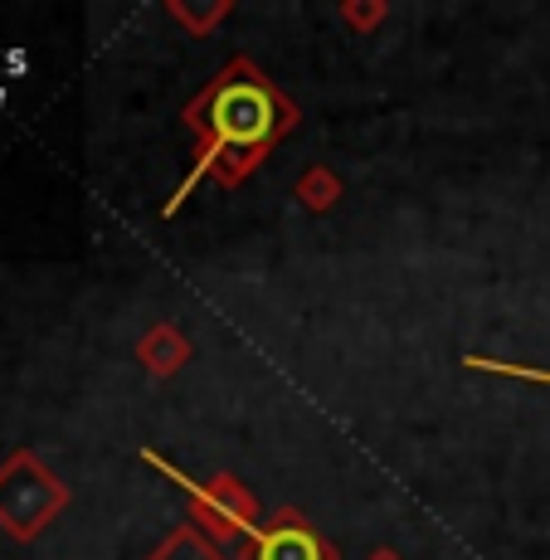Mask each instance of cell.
Wrapping results in <instances>:
<instances>
[{"label":"cell","mask_w":550,"mask_h":560,"mask_svg":"<svg viewBox=\"0 0 550 560\" xmlns=\"http://www.w3.org/2000/svg\"><path fill=\"white\" fill-rule=\"evenodd\" d=\"M297 113L249 59H234L196 103L186 107V127L200 137L196 171L186 176V186L171 196L166 210H176L180 200L196 190L200 176H220L224 186L244 180L264 161V152L283 132H293Z\"/></svg>","instance_id":"obj_1"},{"label":"cell","mask_w":550,"mask_h":560,"mask_svg":"<svg viewBox=\"0 0 550 560\" xmlns=\"http://www.w3.org/2000/svg\"><path fill=\"white\" fill-rule=\"evenodd\" d=\"M63 488L49 478V468L35 454H15L0 468V526L20 541H35L59 516Z\"/></svg>","instance_id":"obj_2"},{"label":"cell","mask_w":550,"mask_h":560,"mask_svg":"<svg viewBox=\"0 0 550 560\" xmlns=\"http://www.w3.org/2000/svg\"><path fill=\"white\" fill-rule=\"evenodd\" d=\"M147 463H156L161 472H171V478L180 482V488L196 498V512H200V522L210 526L214 536H249L254 532V498L239 488L234 478H214V482H190L180 468H171L166 458H156V454H147Z\"/></svg>","instance_id":"obj_3"},{"label":"cell","mask_w":550,"mask_h":560,"mask_svg":"<svg viewBox=\"0 0 550 560\" xmlns=\"http://www.w3.org/2000/svg\"><path fill=\"white\" fill-rule=\"evenodd\" d=\"M244 560H337V551L297 512H278L268 526L244 536Z\"/></svg>","instance_id":"obj_4"},{"label":"cell","mask_w":550,"mask_h":560,"mask_svg":"<svg viewBox=\"0 0 550 560\" xmlns=\"http://www.w3.org/2000/svg\"><path fill=\"white\" fill-rule=\"evenodd\" d=\"M142 361L151 365V371H171V365L186 361V341L176 337V331H151V337L142 341Z\"/></svg>","instance_id":"obj_5"},{"label":"cell","mask_w":550,"mask_h":560,"mask_svg":"<svg viewBox=\"0 0 550 560\" xmlns=\"http://www.w3.org/2000/svg\"><path fill=\"white\" fill-rule=\"evenodd\" d=\"M151 560H220V551H214L210 541L196 532V526H186V532H176L166 546H161Z\"/></svg>","instance_id":"obj_6"},{"label":"cell","mask_w":550,"mask_h":560,"mask_svg":"<svg viewBox=\"0 0 550 560\" xmlns=\"http://www.w3.org/2000/svg\"><path fill=\"white\" fill-rule=\"evenodd\" d=\"M468 365H478V371H498V375H516V381H536V385H550V371H526V365L482 361V357H468Z\"/></svg>","instance_id":"obj_7"},{"label":"cell","mask_w":550,"mask_h":560,"mask_svg":"<svg viewBox=\"0 0 550 560\" xmlns=\"http://www.w3.org/2000/svg\"><path fill=\"white\" fill-rule=\"evenodd\" d=\"M327 190H331V180L321 176V171H317V176H307V180H302V200H307V205H331Z\"/></svg>","instance_id":"obj_8"},{"label":"cell","mask_w":550,"mask_h":560,"mask_svg":"<svg viewBox=\"0 0 550 560\" xmlns=\"http://www.w3.org/2000/svg\"><path fill=\"white\" fill-rule=\"evenodd\" d=\"M371 560H400V556H390V551H375Z\"/></svg>","instance_id":"obj_9"}]
</instances>
